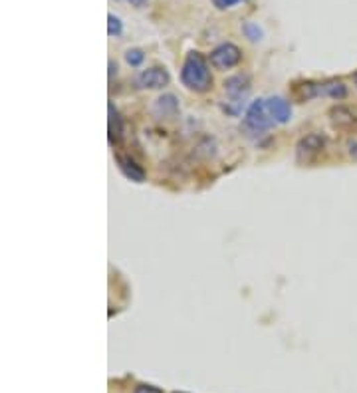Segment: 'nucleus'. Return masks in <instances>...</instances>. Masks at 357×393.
<instances>
[{
	"label": "nucleus",
	"instance_id": "423d86ee",
	"mask_svg": "<svg viewBox=\"0 0 357 393\" xmlns=\"http://www.w3.org/2000/svg\"><path fill=\"white\" fill-rule=\"evenodd\" d=\"M331 125L335 130L347 131V133H357V114L347 107V105H333L328 114Z\"/></svg>",
	"mask_w": 357,
	"mask_h": 393
},
{
	"label": "nucleus",
	"instance_id": "39448f33",
	"mask_svg": "<svg viewBox=\"0 0 357 393\" xmlns=\"http://www.w3.org/2000/svg\"><path fill=\"white\" fill-rule=\"evenodd\" d=\"M169 82H171L169 72L161 66L147 68L137 76V86L143 88V90H161V88L169 86Z\"/></svg>",
	"mask_w": 357,
	"mask_h": 393
},
{
	"label": "nucleus",
	"instance_id": "dca6fc26",
	"mask_svg": "<svg viewBox=\"0 0 357 393\" xmlns=\"http://www.w3.org/2000/svg\"><path fill=\"white\" fill-rule=\"evenodd\" d=\"M143 60H145V54H143V50H139V48H132V50L125 52V62L133 66V68H137Z\"/></svg>",
	"mask_w": 357,
	"mask_h": 393
},
{
	"label": "nucleus",
	"instance_id": "aec40b11",
	"mask_svg": "<svg viewBox=\"0 0 357 393\" xmlns=\"http://www.w3.org/2000/svg\"><path fill=\"white\" fill-rule=\"evenodd\" d=\"M127 2H129L132 6H137V8H141V6L145 4V0H127Z\"/></svg>",
	"mask_w": 357,
	"mask_h": 393
},
{
	"label": "nucleus",
	"instance_id": "4468645a",
	"mask_svg": "<svg viewBox=\"0 0 357 393\" xmlns=\"http://www.w3.org/2000/svg\"><path fill=\"white\" fill-rule=\"evenodd\" d=\"M242 34L251 40V42H258V40H262V36H264L262 30L258 28V24H254V22H244L242 24Z\"/></svg>",
	"mask_w": 357,
	"mask_h": 393
},
{
	"label": "nucleus",
	"instance_id": "f03ea898",
	"mask_svg": "<svg viewBox=\"0 0 357 393\" xmlns=\"http://www.w3.org/2000/svg\"><path fill=\"white\" fill-rule=\"evenodd\" d=\"M276 121L272 119L268 107H266V100H254L244 116V123L242 130L246 135H262L270 130Z\"/></svg>",
	"mask_w": 357,
	"mask_h": 393
},
{
	"label": "nucleus",
	"instance_id": "0eeeda50",
	"mask_svg": "<svg viewBox=\"0 0 357 393\" xmlns=\"http://www.w3.org/2000/svg\"><path fill=\"white\" fill-rule=\"evenodd\" d=\"M248 79L244 78V76H232V78H228L225 82V92L228 95V100H230V104H235L238 107V111H240V107H242V100L246 98V93H248Z\"/></svg>",
	"mask_w": 357,
	"mask_h": 393
},
{
	"label": "nucleus",
	"instance_id": "f3484780",
	"mask_svg": "<svg viewBox=\"0 0 357 393\" xmlns=\"http://www.w3.org/2000/svg\"><path fill=\"white\" fill-rule=\"evenodd\" d=\"M133 393H163L159 387H155V385H151V383H137L135 385V390H133Z\"/></svg>",
	"mask_w": 357,
	"mask_h": 393
},
{
	"label": "nucleus",
	"instance_id": "6ab92c4d",
	"mask_svg": "<svg viewBox=\"0 0 357 393\" xmlns=\"http://www.w3.org/2000/svg\"><path fill=\"white\" fill-rule=\"evenodd\" d=\"M347 153H349V157L357 161V141H349L347 144Z\"/></svg>",
	"mask_w": 357,
	"mask_h": 393
},
{
	"label": "nucleus",
	"instance_id": "9d476101",
	"mask_svg": "<svg viewBox=\"0 0 357 393\" xmlns=\"http://www.w3.org/2000/svg\"><path fill=\"white\" fill-rule=\"evenodd\" d=\"M292 98L296 102H310L314 98H319V82H312V79L296 82L292 86Z\"/></svg>",
	"mask_w": 357,
	"mask_h": 393
},
{
	"label": "nucleus",
	"instance_id": "a211bd4d",
	"mask_svg": "<svg viewBox=\"0 0 357 393\" xmlns=\"http://www.w3.org/2000/svg\"><path fill=\"white\" fill-rule=\"evenodd\" d=\"M240 2H244V0H212V4H214L216 8H221V10L232 8V6H237Z\"/></svg>",
	"mask_w": 357,
	"mask_h": 393
},
{
	"label": "nucleus",
	"instance_id": "2eb2a0df",
	"mask_svg": "<svg viewBox=\"0 0 357 393\" xmlns=\"http://www.w3.org/2000/svg\"><path fill=\"white\" fill-rule=\"evenodd\" d=\"M121 32H123L121 20H119L116 14H109V16H107V34H109V36H121Z\"/></svg>",
	"mask_w": 357,
	"mask_h": 393
},
{
	"label": "nucleus",
	"instance_id": "7ed1b4c3",
	"mask_svg": "<svg viewBox=\"0 0 357 393\" xmlns=\"http://www.w3.org/2000/svg\"><path fill=\"white\" fill-rule=\"evenodd\" d=\"M326 149V137L319 133H308L296 145V157L300 163H312L316 161Z\"/></svg>",
	"mask_w": 357,
	"mask_h": 393
},
{
	"label": "nucleus",
	"instance_id": "6e6552de",
	"mask_svg": "<svg viewBox=\"0 0 357 393\" xmlns=\"http://www.w3.org/2000/svg\"><path fill=\"white\" fill-rule=\"evenodd\" d=\"M116 163H118L119 171H121L129 181H133V183H143V181H145V169L133 157H129V155H116Z\"/></svg>",
	"mask_w": 357,
	"mask_h": 393
},
{
	"label": "nucleus",
	"instance_id": "f8f14e48",
	"mask_svg": "<svg viewBox=\"0 0 357 393\" xmlns=\"http://www.w3.org/2000/svg\"><path fill=\"white\" fill-rule=\"evenodd\" d=\"M177 111H179V102H177V98L171 95V93L161 95L159 100H155V104H153V114L157 118H173V116H177Z\"/></svg>",
	"mask_w": 357,
	"mask_h": 393
},
{
	"label": "nucleus",
	"instance_id": "412c9836",
	"mask_svg": "<svg viewBox=\"0 0 357 393\" xmlns=\"http://www.w3.org/2000/svg\"><path fill=\"white\" fill-rule=\"evenodd\" d=\"M354 79H356V86H357V72H356V76H354Z\"/></svg>",
	"mask_w": 357,
	"mask_h": 393
},
{
	"label": "nucleus",
	"instance_id": "f257e3e1",
	"mask_svg": "<svg viewBox=\"0 0 357 393\" xmlns=\"http://www.w3.org/2000/svg\"><path fill=\"white\" fill-rule=\"evenodd\" d=\"M181 82L185 84L189 90L197 93L209 92L212 88L211 68L207 58L200 52L187 54L183 68H181Z\"/></svg>",
	"mask_w": 357,
	"mask_h": 393
},
{
	"label": "nucleus",
	"instance_id": "ddd939ff",
	"mask_svg": "<svg viewBox=\"0 0 357 393\" xmlns=\"http://www.w3.org/2000/svg\"><path fill=\"white\" fill-rule=\"evenodd\" d=\"M319 95L333 98V100H344L347 95V88L342 79H328V82H319Z\"/></svg>",
	"mask_w": 357,
	"mask_h": 393
},
{
	"label": "nucleus",
	"instance_id": "20e7f679",
	"mask_svg": "<svg viewBox=\"0 0 357 393\" xmlns=\"http://www.w3.org/2000/svg\"><path fill=\"white\" fill-rule=\"evenodd\" d=\"M209 60H211V64L214 66L216 70H230V68H235V66L240 64L242 52H240L238 46L230 44V42H226V44H221L219 48L212 50Z\"/></svg>",
	"mask_w": 357,
	"mask_h": 393
},
{
	"label": "nucleus",
	"instance_id": "9b49d317",
	"mask_svg": "<svg viewBox=\"0 0 357 393\" xmlns=\"http://www.w3.org/2000/svg\"><path fill=\"white\" fill-rule=\"evenodd\" d=\"M107 111H109V119H107V133H109V145H119L121 137H123V121H121V116L116 109V105L109 102L107 105Z\"/></svg>",
	"mask_w": 357,
	"mask_h": 393
},
{
	"label": "nucleus",
	"instance_id": "1a4fd4ad",
	"mask_svg": "<svg viewBox=\"0 0 357 393\" xmlns=\"http://www.w3.org/2000/svg\"><path fill=\"white\" fill-rule=\"evenodd\" d=\"M266 107H268L270 116H272V119H274L276 123H288L292 119L290 104H288L284 98H280V95L268 98V100H266Z\"/></svg>",
	"mask_w": 357,
	"mask_h": 393
}]
</instances>
